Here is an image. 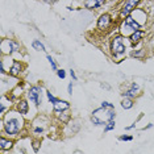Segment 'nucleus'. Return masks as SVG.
<instances>
[{
	"mask_svg": "<svg viewBox=\"0 0 154 154\" xmlns=\"http://www.w3.org/2000/svg\"><path fill=\"white\" fill-rule=\"evenodd\" d=\"M115 117V108L113 107H103L99 109L92 112V117L91 120L95 125H103L109 122L111 120H113Z\"/></svg>",
	"mask_w": 154,
	"mask_h": 154,
	"instance_id": "nucleus-1",
	"label": "nucleus"
},
{
	"mask_svg": "<svg viewBox=\"0 0 154 154\" xmlns=\"http://www.w3.org/2000/svg\"><path fill=\"white\" fill-rule=\"evenodd\" d=\"M20 129H21V121L19 119L12 117L5 121V132L8 134H17Z\"/></svg>",
	"mask_w": 154,
	"mask_h": 154,
	"instance_id": "nucleus-2",
	"label": "nucleus"
},
{
	"mask_svg": "<svg viewBox=\"0 0 154 154\" xmlns=\"http://www.w3.org/2000/svg\"><path fill=\"white\" fill-rule=\"evenodd\" d=\"M138 29H140V24L136 23L134 20H133L132 17H129V16L125 19V23L121 25V30H122V33H124V34H127L129 30L136 32V30H138Z\"/></svg>",
	"mask_w": 154,
	"mask_h": 154,
	"instance_id": "nucleus-3",
	"label": "nucleus"
},
{
	"mask_svg": "<svg viewBox=\"0 0 154 154\" xmlns=\"http://www.w3.org/2000/svg\"><path fill=\"white\" fill-rule=\"evenodd\" d=\"M112 51H113L115 55H121L125 51V46L122 44L121 37H115L113 41H112Z\"/></svg>",
	"mask_w": 154,
	"mask_h": 154,
	"instance_id": "nucleus-4",
	"label": "nucleus"
},
{
	"mask_svg": "<svg viewBox=\"0 0 154 154\" xmlns=\"http://www.w3.org/2000/svg\"><path fill=\"white\" fill-rule=\"evenodd\" d=\"M138 3H140V0H128V2L125 3L124 8L121 9V16H128L129 13L136 8V5H137Z\"/></svg>",
	"mask_w": 154,
	"mask_h": 154,
	"instance_id": "nucleus-5",
	"label": "nucleus"
},
{
	"mask_svg": "<svg viewBox=\"0 0 154 154\" xmlns=\"http://www.w3.org/2000/svg\"><path fill=\"white\" fill-rule=\"evenodd\" d=\"M29 99L33 101L36 106L40 104V87H32V88L29 90Z\"/></svg>",
	"mask_w": 154,
	"mask_h": 154,
	"instance_id": "nucleus-6",
	"label": "nucleus"
},
{
	"mask_svg": "<svg viewBox=\"0 0 154 154\" xmlns=\"http://www.w3.org/2000/svg\"><path fill=\"white\" fill-rule=\"evenodd\" d=\"M109 24H111V17L109 15H101L100 16V19H99V21H97V28L101 30H104V29H107L108 26H109Z\"/></svg>",
	"mask_w": 154,
	"mask_h": 154,
	"instance_id": "nucleus-7",
	"label": "nucleus"
},
{
	"mask_svg": "<svg viewBox=\"0 0 154 154\" xmlns=\"http://www.w3.org/2000/svg\"><path fill=\"white\" fill-rule=\"evenodd\" d=\"M103 4H104V0H85V5L90 9L97 8V7H100Z\"/></svg>",
	"mask_w": 154,
	"mask_h": 154,
	"instance_id": "nucleus-8",
	"label": "nucleus"
},
{
	"mask_svg": "<svg viewBox=\"0 0 154 154\" xmlns=\"http://www.w3.org/2000/svg\"><path fill=\"white\" fill-rule=\"evenodd\" d=\"M69 108V103L67 101H63V100H57L54 103V109L55 112H59V111H65Z\"/></svg>",
	"mask_w": 154,
	"mask_h": 154,
	"instance_id": "nucleus-9",
	"label": "nucleus"
},
{
	"mask_svg": "<svg viewBox=\"0 0 154 154\" xmlns=\"http://www.w3.org/2000/svg\"><path fill=\"white\" fill-rule=\"evenodd\" d=\"M143 36V33L141 32V30H136V32H133V34L131 36V41L133 44H137L140 40H141V37Z\"/></svg>",
	"mask_w": 154,
	"mask_h": 154,
	"instance_id": "nucleus-10",
	"label": "nucleus"
},
{
	"mask_svg": "<svg viewBox=\"0 0 154 154\" xmlns=\"http://www.w3.org/2000/svg\"><path fill=\"white\" fill-rule=\"evenodd\" d=\"M20 71H21V65H20L19 62H15L13 66H12V69H11V75L17 76L20 74Z\"/></svg>",
	"mask_w": 154,
	"mask_h": 154,
	"instance_id": "nucleus-11",
	"label": "nucleus"
},
{
	"mask_svg": "<svg viewBox=\"0 0 154 154\" xmlns=\"http://www.w3.org/2000/svg\"><path fill=\"white\" fill-rule=\"evenodd\" d=\"M13 143L11 141H7L5 138H0V148H2V150H5V149H11L12 148Z\"/></svg>",
	"mask_w": 154,
	"mask_h": 154,
	"instance_id": "nucleus-12",
	"label": "nucleus"
},
{
	"mask_svg": "<svg viewBox=\"0 0 154 154\" xmlns=\"http://www.w3.org/2000/svg\"><path fill=\"white\" fill-rule=\"evenodd\" d=\"M137 91H138V86H137V85H132V88L129 90L128 92H124V95H125V96H128V97L136 96V94H137Z\"/></svg>",
	"mask_w": 154,
	"mask_h": 154,
	"instance_id": "nucleus-13",
	"label": "nucleus"
},
{
	"mask_svg": "<svg viewBox=\"0 0 154 154\" xmlns=\"http://www.w3.org/2000/svg\"><path fill=\"white\" fill-rule=\"evenodd\" d=\"M19 111H20V113H23V115L28 112V103L25 100H23L19 103Z\"/></svg>",
	"mask_w": 154,
	"mask_h": 154,
	"instance_id": "nucleus-14",
	"label": "nucleus"
},
{
	"mask_svg": "<svg viewBox=\"0 0 154 154\" xmlns=\"http://www.w3.org/2000/svg\"><path fill=\"white\" fill-rule=\"evenodd\" d=\"M132 106H133V101L131 99H128V97L121 101V107L125 108V109H129V108H132Z\"/></svg>",
	"mask_w": 154,
	"mask_h": 154,
	"instance_id": "nucleus-15",
	"label": "nucleus"
},
{
	"mask_svg": "<svg viewBox=\"0 0 154 154\" xmlns=\"http://www.w3.org/2000/svg\"><path fill=\"white\" fill-rule=\"evenodd\" d=\"M33 48L36 49V50H41V51H45V46L42 44L40 42V41H33Z\"/></svg>",
	"mask_w": 154,
	"mask_h": 154,
	"instance_id": "nucleus-16",
	"label": "nucleus"
},
{
	"mask_svg": "<svg viewBox=\"0 0 154 154\" xmlns=\"http://www.w3.org/2000/svg\"><path fill=\"white\" fill-rule=\"evenodd\" d=\"M113 128H115V122L111 120L109 122H108V125L106 127V129H104V131H106V132H108V131H111V129H113Z\"/></svg>",
	"mask_w": 154,
	"mask_h": 154,
	"instance_id": "nucleus-17",
	"label": "nucleus"
},
{
	"mask_svg": "<svg viewBox=\"0 0 154 154\" xmlns=\"http://www.w3.org/2000/svg\"><path fill=\"white\" fill-rule=\"evenodd\" d=\"M48 59H49V62H50V65H51V67H53V70L57 69V65H55V62H54V59L50 57V55H48Z\"/></svg>",
	"mask_w": 154,
	"mask_h": 154,
	"instance_id": "nucleus-18",
	"label": "nucleus"
},
{
	"mask_svg": "<svg viewBox=\"0 0 154 154\" xmlns=\"http://www.w3.org/2000/svg\"><path fill=\"white\" fill-rule=\"evenodd\" d=\"M48 99H49V100H50V101H51V103H53V104H54V103H55V101H57V100H58V99H55V97H54L53 95H51V94H50V92H48Z\"/></svg>",
	"mask_w": 154,
	"mask_h": 154,
	"instance_id": "nucleus-19",
	"label": "nucleus"
},
{
	"mask_svg": "<svg viewBox=\"0 0 154 154\" xmlns=\"http://www.w3.org/2000/svg\"><path fill=\"white\" fill-rule=\"evenodd\" d=\"M58 76H59V78L63 79L65 76H66V72L63 71V70H58Z\"/></svg>",
	"mask_w": 154,
	"mask_h": 154,
	"instance_id": "nucleus-20",
	"label": "nucleus"
},
{
	"mask_svg": "<svg viewBox=\"0 0 154 154\" xmlns=\"http://www.w3.org/2000/svg\"><path fill=\"white\" fill-rule=\"evenodd\" d=\"M120 140H122V141H124V140H127V141H131L132 137H131V136H122V137H120Z\"/></svg>",
	"mask_w": 154,
	"mask_h": 154,
	"instance_id": "nucleus-21",
	"label": "nucleus"
},
{
	"mask_svg": "<svg viewBox=\"0 0 154 154\" xmlns=\"http://www.w3.org/2000/svg\"><path fill=\"white\" fill-rule=\"evenodd\" d=\"M72 92V83H70L69 85V94H71Z\"/></svg>",
	"mask_w": 154,
	"mask_h": 154,
	"instance_id": "nucleus-22",
	"label": "nucleus"
},
{
	"mask_svg": "<svg viewBox=\"0 0 154 154\" xmlns=\"http://www.w3.org/2000/svg\"><path fill=\"white\" fill-rule=\"evenodd\" d=\"M70 74H71V76H72V78H74V79H76V76H75V72L72 71V70H71V71H70Z\"/></svg>",
	"mask_w": 154,
	"mask_h": 154,
	"instance_id": "nucleus-23",
	"label": "nucleus"
},
{
	"mask_svg": "<svg viewBox=\"0 0 154 154\" xmlns=\"http://www.w3.org/2000/svg\"><path fill=\"white\" fill-rule=\"evenodd\" d=\"M36 132H37V133H40V132H42V129H41V128H37V129H36Z\"/></svg>",
	"mask_w": 154,
	"mask_h": 154,
	"instance_id": "nucleus-24",
	"label": "nucleus"
},
{
	"mask_svg": "<svg viewBox=\"0 0 154 154\" xmlns=\"http://www.w3.org/2000/svg\"><path fill=\"white\" fill-rule=\"evenodd\" d=\"M45 2H46V3H54L55 0H45Z\"/></svg>",
	"mask_w": 154,
	"mask_h": 154,
	"instance_id": "nucleus-25",
	"label": "nucleus"
}]
</instances>
